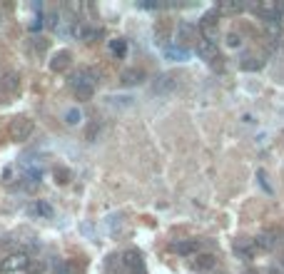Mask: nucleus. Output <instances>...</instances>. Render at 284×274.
Returning a JSON list of instances; mask_svg holds the SVG:
<instances>
[{
	"label": "nucleus",
	"instance_id": "3",
	"mask_svg": "<svg viewBox=\"0 0 284 274\" xmlns=\"http://www.w3.org/2000/svg\"><path fill=\"white\" fill-rule=\"evenodd\" d=\"M28 267H30V257H28V252H15V255L5 257V259L0 262V272H5V274L23 272V269H28Z\"/></svg>",
	"mask_w": 284,
	"mask_h": 274
},
{
	"label": "nucleus",
	"instance_id": "2",
	"mask_svg": "<svg viewBox=\"0 0 284 274\" xmlns=\"http://www.w3.org/2000/svg\"><path fill=\"white\" fill-rule=\"evenodd\" d=\"M200 30H202V40H209V42L220 40V15H217V10H209L200 18Z\"/></svg>",
	"mask_w": 284,
	"mask_h": 274
},
{
	"label": "nucleus",
	"instance_id": "20",
	"mask_svg": "<svg viewBox=\"0 0 284 274\" xmlns=\"http://www.w3.org/2000/svg\"><path fill=\"white\" fill-rule=\"evenodd\" d=\"M189 38H192V28L182 22V25L177 28V42H180V45H185V42H187Z\"/></svg>",
	"mask_w": 284,
	"mask_h": 274
},
{
	"label": "nucleus",
	"instance_id": "19",
	"mask_svg": "<svg viewBox=\"0 0 284 274\" xmlns=\"http://www.w3.org/2000/svg\"><path fill=\"white\" fill-rule=\"evenodd\" d=\"M53 274H73V267L65 259H55L53 262Z\"/></svg>",
	"mask_w": 284,
	"mask_h": 274
},
{
	"label": "nucleus",
	"instance_id": "21",
	"mask_svg": "<svg viewBox=\"0 0 284 274\" xmlns=\"http://www.w3.org/2000/svg\"><path fill=\"white\" fill-rule=\"evenodd\" d=\"M80 118H82V115H80V110H77V107H73V110H68V112H65V122H68V125H77Z\"/></svg>",
	"mask_w": 284,
	"mask_h": 274
},
{
	"label": "nucleus",
	"instance_id": "8",
	"mask_svg": "<svg viewBox=\"0 0 284 274\" xmlns=\"http://www.w3.org/2000/svg\"><path fill=\"white\" fill-rule=\"evenodd\" d=\"M122 264H125V269H130V272H135V274H142V269H145L142 257H140V252H135V249H127V252L122 255Z\"/></svg>",
	"mask_w": 284,
	"mask_h": 274
},
{
	"label": "nucleus",
	"instance_id": "4",
	"mask_svg": "<svg viewBox=\"0 0 284 274\" xmlns=\"http://www.w3.org/2000/svg\"><path fill=\"white\" fill-rule=\"evenodd\" d=\"M33 132H35V122L30 118H18V120H13V125H10V137H13L15 142L30 140Z\"/></svg>",
	"mask_w": 284,
	"mask_h": 274
},
{
	"label": "nucleus",
	"instance_id": "1",
	"mask_svg": "<svg viewBox=\"0 0 284 274\" xmlns=\"http://www.w3.org/2000/svg\"><path fill=\"white\" fill-rule=\"evenodd\" d=\"M70 85H73V90L80 100H90L95 93V85H97V73L93 67H80L70 78Z\"/></svg>",
	"mask_w": 284,
	"mask_h": 274
},
{
	"label": "nucleus",
	"instance_id": "15",
	"mask_svg": "<svg viewBox=\"0 0 284 274\" xmlns=\"http://www.w3.org/2000/svg\"><path fill=\"white\" fill-rule=\"evenodd\" d=\"M174 78L172 75H160V78L155 80V85H152V90L157 93V95H165V93H170V90H174Z\"/></svg>",
	"mask_w": 284,
	"mask_h": 274
},
{
	"label": "nucleus",
	"instance_id": "5",
	"mask_svg": "<svg viewBox=\"0 0 284 274\" xmlns=\"http://www.w3.org/2000/svg\"><path fill=\"white\" fill-rule=\"evenodd\" d=\"M252 10L265 20V22H269V20H277V22H279V15H282V5H279V3H274V0L254 3V5H252Z\"/></svg>",
	"mask_w": 284,
	"mask_h": 274
},
{
	"label": "nucleus",
	"instance_id": "17",
	"mask_svg": "<svg viewBox=\"0 0 284 274\" xmlns=\"http://www.w3.org/2000/svg\"><path fill=\"white\" fill-rule=\"evenodd\" d=\"M28 212H30V215H42V217H50V215H53V207H50L48 202H33V204L28 207Z\"/></svg>",
	"mask_w": 284,
	"mask_h": 274
},
{
	"label": "nucleus",
	"instance_id": "12",
	"mask_svg": "<svg viewBox=\"0 0 284 274\" xmlns=\"http://www.w3.org/2000/svg\"><path fill=\"white\" fill-rule=\"evenodd\" d=\"M145 78V70H140V67H130V70H125L122 75H120V82L125 85V87H133V85H140Z\"/></svg>",
	"mask_w": 284,
	"mask_h": 274
},
{
	"label": "nucleus",
	"instance_id": "26",
	"mask_svg": "<svg viewBox=\"0 0 284 274\" xmlns=\"http://www.w3.org/2000/svg\"><path fill=\"white\" fill-rule=\"evenodd\" d=\"M0 25H3V13H0Z\"/></svg>",
	"mask_w": 284,
	"mask_h": 274
},
{
	"label": "nucleus",
	"instance_id": "6",
	"mask_svg": "<svg viewBox=\"0 0 284 274\" xmlns=\"http://www.w3.org/2000/svg\"><path fill=\"white\" fill-rule=\"evenodd\" d=\"M197 55L202 60H207V62H217L220 60V48H217V42H209V40H200L197 42Z\"/></svg>",
	"mask_w": 284,
	"mask_h": 274
},
{
	"label": "nucleus",
	"instance_id": "11",
	"mask_svg": "<svg viewBox=\"0 0 284 274\" xmlns=\"http://www.w3.org/2000/svg\"><path fill=\"white\" fill-rule=\"evenodd\" d=\"M242 10H245L242 0H222L217 5V15H239Z\"/></svg>",
	"mask_w": 284,
	"mask_h": 274
},
{
	"label": "nucleus",
	"instance_id": "25",
	"mask_svg": "<svg viewBox=\"0 0 284 274\" xmlns=\"http://www.w3.org/2000/svg\"><path fill=\"white\" fill-rule=\"evenodd\" d=\"M55 177H60L57 182H68V177H70V172H65V170H55Z\"/></svg>",
	"mask_w": 284,
	"mask_h": 274
},
{
	"label": "nucleus",
	"instance_id": "16",
	"mask_svg": "<svg viewBox=\"0 0 284 274\" xmlns=\"http://www.w3.org/2000/svg\"><path fill=\"white\" fill-rule=\"evenodd\" d=\"M18 85H20L18 73H5V75H3V82H0V87H3L5 93H15V90H18Z\"/></svg>",
	"mask_w": 284,
	"mask_h": 274
},
{
	"label": "nucleus",
	"instance_id": "18",
	"mask_svg": "<svg viewBox=\"0 0 284 274\" xmlns=\"http://www.w3.org/2000/svg\"><path fill=\"white\" fill-rule=\"evenodd\" d=\"M110 50H113L117 58H122V55H127V40H110Z\"/></svg>",
	"mask_w": 284,
	"mask_h": 274
},
{
	"label": "nucleus",
	"instance_id": "9",
	"mask_svg": "<svg viewBox=\"0 0 284 274\" xmlns=\"http://www.w3.org/2000/svg\"><path fill=\"white\" fill-rule=\"evenodd\" d=\"M214 267V257L212 255H194L189 257V269H194V272H207V269H212Z\"/></svg>",
	"mask_w": 284,
	"mask_h": 274
},
{
	"label": "nucleus",
	"instance_id": "22",
	"mask_svg": "<svg viewBox=\"0 0 284 274\" xmlns=\"http://www.w3.org/2000/svg\"><path fill=\"white\" fill-rule=\"evenodd\" d=\"M165 53H167V58H174V60H185V58H187V53H185V50H180V48H165Z\"/></svg>",
	"mask_w": 284,
	"mask_h": 274
},
{
	"label": "nucleus",
	"instance_id": "14",
	"mask_svg": "<svg viewBox=\"0 0 284 274\" xmlns=\"http://www.w3.org/2000/svg\"><path fill=\"white\" fill-rule=\"evenodd\" d=\"M277 232L274 230H269V232H262V235L254 239V244H257V249H274L277 247Z\"/></svg>",
	"mask_w": 284,
	"mask_h": 274
},
{
	"label": "nucleus",
	"instance_id": "24",
	"mask_svg": "<svg viewBox=\"0 0 284 274\" xmlns=\"http://www.w3.org/2000/svg\"><path fill=\"white\" fill-rule=\"evenodd\" d=\"M259 62H254V58H245L242 60V70H257Z\"/></svg>",
	"mask_w": 284,
	"mask_h": 274
},
{
	"label": "nucleus",
	"instance_id": "23",
	"mask_svg": "<svg viewBox=\"0 0 284 274\" xmlns=\"http://www.w3.org/2000/svg\"><path fill=\"white\" fill-rule=\"evenodd\" d=\"M225 42H227V48H239V45H242V40H239V35H237V33H227Z\"/></svg>",
	"mask_w": 284,
	"mask_h": 274
},
{
	"label": "nucleus",
	"instance_id": "10",
	"mask_svg": "<svg viewBox=\"0 0 284 274\" xmlns=\"http://www.w3.org/2000/svg\"><path fill=\"white\" fill-rule=\"evenodd\" d=\"M257 252V244L254 239H234V255L242 257V259H252Z\"/></svg>",
	"mask_w": 284,
	"mask_h": 274
},
{
	"label": "nucleus",
	"instance_id": "13",
	"mask_svg": "<svg viewBox=\"0 0 284 274\" xmlns=\"http://www.w3.org/2000/svg\"><path fill=\"white\" fill-rule=\"evenodd\" d=\"M70 60H73V55H70L68 50H60V53H55L53 60H50V70H53V73H62V70L70 65Z\"/></svg>",
	"mask_w": 284,
	"mask_h": 274
},
{
	"label": "nucleus",
	"instance_id": "7",
	"mask_svg": "<svg viewBox=\"0 0 284 274\" xmlns=\"http://www.w3.org/2000/svg\"><path fill=\"white\" fill-rule=\"evenodd\" d=\"M172 252H177L180 257H194V255H200V242H194V239H185V242H174L170 247Z\"/></svg>",
	"mask_w": 284,
	"mask_h": 274
}]
</instances>
